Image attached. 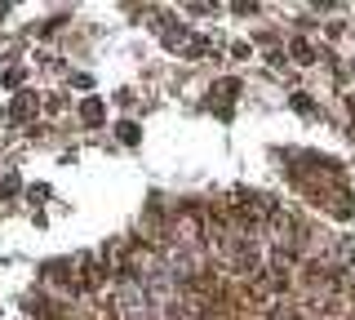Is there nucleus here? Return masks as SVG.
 I'll return each instance as SVG.
<instances>
[{
    "label": "nucleus",
    "mask_w": 355,
    "mask_h": 320,
    "mask_svg": "<svg viewBox=\"0 0 355 320\" xmlns=\"http://www.w3.org/2000/svg\"><path fill=\"white\" fill-rule=\"evenodd\" d=\"M293 58L297 62H311V58H315V49H311L306 40H293Z\"/></svg>",
    "instance_id": "nucleus-6"
},
{
    "label": "nucleus",
    "mask_w": 355,
    "mask_h": 320,
    "mask_svg": "<svg viewBox=\"0 0 355 320\" xmlns=\"http://www.w3.org/2000/svg\"><path fill=\"white\" fill-rule=\"evenodd\" d=\"M22 81H27V71H22V67H9V71H0V85H5V90H18Z\"/></svg>",
    "instance_id": "nucleus-5"
},
{
    "label": "nucleus",
    "mask_w": 355,
    "mask_h": 320,
    "mask_svg": "<svg viewBox=\"0 0 355 320\" xmlns=\"http://www.w3.org/2000/svg\"><path fill=\"white\" fill-rule=\"evenodd\" d=\"M80 116H85V125H103V103H98V98H85Z\"/></svg>",
    "instance_id": "nucleus-3"
},
{
    "label": "nucleus",
    "mask_w": 355,
    "mask_h": 320,
    "mask_svg": "<svg viewBox=\"0 0 355 320\" xmlns=\"http://www.w3.org/2000/svg\"><path fill=\"white\" fill-rule=\"evenodd\" d=\"M218 262L227 267L231 276H258V267H262V240L253 236V231H227V236H218Z\"/></svg>",
    "instance_id": "nucleus-1"
},
{
    "label": "nucleus",
    "mask_w": 355,
    "mask_h": 320,
    "mask_svg": "<svg viewBox=\"0 0 355 320\" xmlns=\"http://www.w3.org/2000/svg\"><path fill=\"white\" fill-rule=\"evenodd\" d=\"M116 303H120V320H160V307H155V298L142 280H120Z\"/></svg>",
    "instance_id": "nucleus-2"
},
{
    "label": "nucleus",
    "mask_w": 355,
    "mask_h": 320,
    "mask_svg": "<svg viewBox=\"0 0 355 320\" xmlns=\"http://www.w3.org/2000/svg\"><path fill=\"white\" fill-rule=\"evenodd\" d=\"M14 192H18V183H14V178L5 174V178H0V196H14Z\"/></svg>",
    "instance_id": "nucleus-8"
},
{
    "label": "nucleus",
    "mask_w": 355,
    "mask_h": 320,
    "mask_svg": "<svg viewBox=\"0 0 355 320\" xmlns=\"http://www.w3.org/2000/svg\"><path fill=\"white\" fill-rule=\"evenodd\" d=\"M116 138H120V142H138V138H142V129L133 125V120H120V125H116Z\"/></svg>",
    "instance_id": "nucleus-4"
},
{
    "label": "nucleus",
    "mask_w": 355,
    "mask_h": 320,
    "mask_svg": "<svg viewBox=\"0 0 355 320\" xmlns=\"http://www.w3.org/2000/svg\"><path fill=\"white\" fill-rule=\"evenodd\" d=\"M293 107H297L302 116H311V98H306V94H293Z\"/></svg>",
    "instance_id": "nucleus-7"
}]
</instances>
